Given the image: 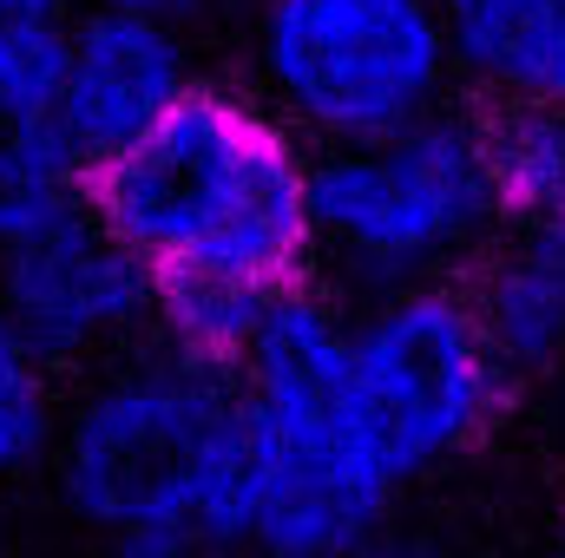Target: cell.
Instances as JSON below:
<instances>
[{
  "instance_id": "obj_1",
  "label": "cell",
  "mask_w": 565,
  "mask_h": 558,
  "mask_svg": "<svg viewBox=\"0 0 565 558\" xmlns=\"http://www.w3.org/2000/svg\"><path fill=\"white\" fill-rule=\"evenodd\" d=\"M86 211L151 277L211 270L277 296L316 282L309 151L237 79H204L151 139L86 171Z\"/></svg>"
},
{
  "instance_id": "obj_2",
  "label": "cell",
  "mask_w": 565,
  "mask_h": 558,
  "mask_svg": "<svg viewBox=\"0 0 565 558\" xmlns=\"http://www.w3.org/2000/svg\"><path fill=\"white\" fill-rule=\"evenodd\" d=\"M244 519L264 558H349L395 513V466L369 427L349 348V302L322 282L289 289L237 368Z\"/></svg>"
},
{
  "instance_id": "obj_3",
  "label": "cell",
  "mask_w": 565,
  "mask_h": 558,
  "mask_svg": "<svg viewBox=\"0 0 565 558\" xmlns=\"http://www.w3.org/2000/svg\"><path fill=\"white\" fill-rule=\"evenodd\" d=\"M66 506L106 533H191L237 546L244 519V415L237 375L198 368L158 342L106 362L66 401L53 440Z\"/></svg>"
},
{
  "instance_id": "obj_4",
  "label": "cell",
  "mask_w": 565,
  "mask_h": 558,
  "mask_svg": "<svg viewBox=\"0 0 565 558\" xmlns=\"http://www.w3.org/2000/svg\"><path fill=\"white\" fill-rule=\"evenodd\" d=\"M309 224L316 282L342 302L467 282L507 230L480 112L447 106L382 144L309 151Z\"/></svg>"
},
{
  "instance_id": "obj_5",
  "label": "cell",
  "mask_w": 565,
  "mask_h": 558,
  "mask_svg": "<svg viewBox=\"0 0 565 558\" xmlns=\"http://www.w3.org/2000/svg\"><path fill=\"white\" fill-rule=\"evenodd\" d=\"M302 151L382 144L460 106L440 0H250L244 79Z\"/></svg>"
},
{
  "instance_id": "obj_6",
  "label": "cell",
  "mask_w": 565,
  "mask_h": 558,
  "mask_svg": "<svg viewBox=\"0 0 565 558\" xmlns=\"http://www.w3.org/2000/svg\"><path fill=\"white\" fill-rule=\"evenodd\" d=\"M349 348L369 427L402 486L473 453L520 388L460 282L349 302Z\"/></svg>"
},
{
  "instance_id": "obj_7",
  "label": "cell",
  "mask_w": 565,
  "mask_h": 558,
  "mask_svg": "<svg viewBox=\"0 0 565 558\" xmlns=\"http://www.w3.org/2000/svg\"><path fill=\"white\" fill-rule=\"evenodd\" d=\"M158 277L79 204L0 250V315L60 368H106L151 342Z\"/></svg>"
},
{
  "instance_id": "obj_8",
  "label": "cell",
  "mask_w": 565,
  "mask_h": 558,
  "mask_svg": "<svg viewBox=\"0 0 565 558\" xmlns=\"http://www.w3.org/2000/svg\"><path fill=\"white\" fill-rule=\"evenodd\" d=\"M211 73L198 66V33L145 13L79 7L60 40V126L86 171L151 139Z\"/></svg>"
},
{
  "instance_id": "obj_9",
  "label": "cell",
  "mask_w": 565,
  "mask_h": 558,
  "mask_svg": "<svg viewBox=\"0 0 565 558\" xmlns=\"http://www.w3.org/2000/svg\"><path fill=\"white\" fill-rule=\"evenodd\" d=\"M60 40L0 33V250L86 204V164L60 126Z\"/></svg>"
},
{
  "instance_id": "obj_10",
  "label": "cell",
  "mask_w": 565,
  "mask_h": 558,
  "mask_svg": "<svg viewBox=\"0 0 565 558\" xmlns=\"http://www.w3.org/2000/svg\"><path fill=\"white\" fill-rule=\"evenodd\" d=\"M460 289L513 382L553 375L565 362V217L507 224Z\"/></svg>"
},
{
  "instance_id": "obj_11",
  "label": "cell",
  "mask_w": 565,
  "mask_h": 558,
  "mask_svg": "<svg viewBox=\"0 0 565 558\" xmlns=\"http://www.w3.org/2000/svg\"><path fill=\"white\" fill-rule=\"evenodd\" d=\"M277 289L244 277H211V270H171L158 277L151 296V342L198 362V368H217V375H237L244 355L257 348L264 322L277 315Z\"/></svg>"
},
{
  "instance_id": "obj_12",
  "label": "cell",
  "mask_w": 565,
  "mask_h": 558,
  "mask_svg": "<svg viewBox=\"0 0 565 558\" xmlns=\"http://www.w3.org/2000/svg\"><path fill=\"white\" fill-rule=\"evenodd\" d=\"M487 178L507 224L565 217V106L553 99H480Z\"/></svg>"
},
{
  "instance_id": "obj_13",
  "label": "cell",
  "mask_w": 565,
  "mask_h": 558,
  "mask_svg": "<svg viewBox=\"0 0 565 558\" xmlns=\"http://www.w3.org/2000/svg\"><path fill=\"white\" fill-rule=\"evenodd\" d=\"M60 420H66V395H60V375L20 342V329L0 315V486L33 473L40 460H53V440H60Z\"/></svg>"
},
{
  "instance_id": "obj_14",
  "label": "cell",
  "mask_w": 565,
  "mask_h": 558,
  "mask_svg": "<svg viewBox=\"0 0 565 558\" xmlns=\"http://www.w3.org/2000/svg\"><path fill=\"white\" fill-rule=\"evenodd\" d=\"M447 13V33H454V53H460V79L480 93L493 79V66L520 46V33H533L553 0H440Z\"/></svg>"
},
{
  "instance_id": "obj_15",
  "label": "cell",
  "mask_w": 565,
  "mask_h": 558,
  "mask_svg": "<svg viewBox=\"0 0 565 558\" xmlns=\"http://www.w3.org/2000/svg\"><path fill=\"white\" fill-rule=\"evenodd\" d=\"M480 99H553V106H565V0H553V13L533 33H520V46L493 66Z\"/></svg>"
},
{
  "instance_id": "obj_16",
  "label": "cell",
  "mask_w": 565,
  "mask_h": 558,
  "mask_svg": "<svg viewBox=\"0 0 565 558\" xmlns=\"http://www.w3.org/2000/svg\"><path fill=\"white\" fill-rule=\"evenodd\" d=\"M79 7H106V13H145V20H171V26H184V33H198V26H211V20H224V13H231V0H79ZM244 13H250V0H244Z\"/></svg>"
},
{
  "instance_id": "obj_17",
  "label": "cell",
  "mask_w": 565,
  "mask_h": 558,
  "mask_svg": "<svg viewBox=\"0 0 565 558\" xmlns=\"http://www.w3.org/2000/svg\"><path fill=\"white\" fill-rule=\"evenodd\" d=\"M79 0H0V33H66Z\"/></svg>"
},
{
  "instance_id": "obj_18",
  "label": "cell",
  "mask_w": 565,
  "mask_h": 558,
  "mask_svg": "<svg viewBox=\"0 0 565 558\" xmlns=\"http://www.w3.org/2000/svg\"><path fill=\"white\" fill-rule=\"evenodd\" d=\"M204 546L191 533H126L113 539V558H198Z\"/></svg>"
},
{
  "instance_id": "obj_19",
  "label": "cell",
  "mask_w": 565,
  "mask_h": 558,
  "mask_svg": "<svg viewBox=\"0 0 565 558\" xmlns=\"http://www.w3.org/2000/svg\"><path fill=\"white\" fill-rule=\"evenodd\" d=\"M349 558H447V552H440L434 539H422V533H395V526H382V533H369Z\"/></svg>"
}]
</instances>
